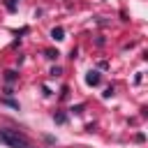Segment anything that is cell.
Listing matches in <instances>:
<instances>
[{
    "label": "cell",
    "instance_id": "cell-1",
    "mask_svg": "<svg viewBox=\"0 0 148 148\" xmlns=\"http://www.w3.org/2000/svg\"><path fill=\"white\" fill-rule=\"evenodd\" d=\"M0 143H5L9 148H30L28 146V139L18 130H7V127L0 130Z\"/></svg>",
    "mask_w": 148,
    "mask_h": 148
},
{
    "label": "cell",
    "instance_id": "cell-2",
    "mask_svg": "<svg viewBox=\"0 0 148 148\" xmlns=\"http://www.w3.org/2000/svg\"><path fill=\"white\" fill-rule=\"evenodd\" d=\"M86 83H88V86H97V83H99V72L90 69V72L86 74Z\"/></svg>",
    "mask_w": 148,
    "mask_h": 148
},
{
    "label": "cell",
    "instance_id": "cell-3",
    "mask_svg": "<svg viewBox=\"0 0 148 148\" xmlns=\"http://www.w3.org/2000/svg\"><path fill=\"white\" fill-rule=\"evenodd\" d=\"M51 37H53L56 42H62V39H65V30H62L60 25H56V28L51 30Z\"/></svg>",
    "mask_w": 148,
    "mask_h": 148
},
{
    "label": "cell",
    "instance_id": "cell-4",
    "mask_svg": "<svg viewBox=\"0 0 148 148\" xmlns=\"http://www.w3.org/2000/svg\"><path fill=\"white\" fill-rule=\"evenodd\" d=\"M58 56H60V53H58L56 49H46V51H44V58H49V60H56Z\"/></svg>",
    "mask_w": 148,
    "mask_h": 148
},
{
    "label": "cell",
    "instance_id": "cell-5",
    "mask_svg": "<svg viewBox=\"0 0 148 148\" xmlns=\"http://www.w3.org/2000/svg\"><path fill=\"white\" fill-rule=\"evenodd\" d=\"M5 79H7L9 83H12V81L16 79V72H12V69H9V72H5Z\"/></svg>",
    "mask_w": 148,
    "mask_h": 148
},
{
    "label": "cell",
    "instance_id": "cell-6",
    "mask_svg": "<svg viewBox=\"0 0 148 148\" xmlns=\"http://www.w3.org/2000/svg\"><path fill=\"white\" fill-rule=\"evenodd\" d=\"M0 102H2V104H7V106H14V109H18V104H16L14 99H0Z\"/></svg>",
    "mask_w": 148,
    "mask_h": 148
},
{
    "label": "cell",
    "instance_id": "cell-7",
    "mask_svg": "<svg viewBox=\"0 0 148 148\" xmlns=\"http://www.w3.org/2000/svg\"><path fill=\"white\" fill-rule=\"evenodd\" d=\"M7 9L9 12H16V0H7Z\"/></svg>",
    "mask_w": 148,
    "mask_h": 148
},
{
    "label": "cell",
    "instance_id": "cell-8",
    "mask_svg": "<svg viewBox=\"0 0 148 148\" xmlns=\"http://www.w3.org/2000/svg\"><path fill=\"white\" fill-rule=\"evenodd\" d=\"M56 120H58V123H65V120H67V116H65V113H58V116H56Z\"/></svg>",
    "mask_w": 148,
    "mask_h": 148
}]
</instances>
